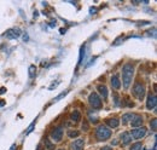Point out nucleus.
Masks as SVG:
<instances>
[{"label": "nucleus", "instance_id": "obj_11", "mask_svg": "<svg viewBox=\"0 0 157 150\" xmlns=\"http://www.w3.org/2000/svg\"><path fill=\"white\" fill-rule=\"evenodd\" d=\"M131 124H132V127H139V126L143 125V118L139 116V115H135V116L132 119Z\"/></svg>", "mask_w": 157, "mask_h": 150}, {"label": "nucleus", "instance_id": "obj_32", "mask_svg": "<svg viewBox=\"0 0 157 150\" xmlns=\"http://www.w3.org/2000/svg\"><path fill=\"white\" fill-rule=\"evenodd\" d=\"M59 150H64V149H59Z\"/></svg>", "mask_w": 157, "mask_h": 150}, {"label": "nucleus", "instance_id": "obj_4", "mask_svg": "<svg viewBox=\"0 0 157 150\" xmlns=\"http://www.w3.org/2000/svg\"><path fill=\"white\" fill-rule=\"evenodd\" d=\"M88 102L94 109H100L102 108V98L98 96L97 93H94V92H92V93L90 95Z\"/></svg>", "mask_w": 157, "mask_h": 150}, {"label": "nucleus", "instance_id": "obj_6", "mask_svg": "<svg viewBox=\"0 0 157 150\" xmlns=\"http://www.w3.org/2000/svg\"><path fill=\"white\" fill-rule=\"evenodd\" d=\"M129 134L132 138H134V139H140V138L145 137V134H146V128H144V127L134 128V130H132Z\"/></svg>", "mask_w": 157, "mask_h": 150}, {"label": "nucleus", "instance_id": "obj_13", "mask_svg": "<svg viewBox=\"0 0 157 150\" xmlns=\"http://www.w3.org/2000/svg\"><path fill=\"white\" fill-rule=\"evenodd\" d=\"M106 125L109 126V127H113V128H116V127H119V125H120V121L119 119H108L106 120Z\"/></svg>", "mask_w": 157, "mask_h": 150}, {"label": "nucleus", "instance_id": "obj_18", "mask_svg": "<svg viewBox=\"0 0 157 150\" xmlns=\"http://www.w3.org/2000/svg\"><path fill=\"white\" fill-rule=\"evenodd\" d=\"M68 92H69L68 90H67V91H64V92H62V93H61V95H58V96H57V97L55 98V99H53V101H52V103H57L58 101H61V99H62V98H63V97H65V96L68 95Z\"/></svg>", "mask_w": 157, "mask_h": 150}, {"label": "nucleus", "instance_id": "obj_15", "mask_svg": "<svg viewBox=\"0 0 157 150\" xmlns=\"http://www.w3.org/2000/svg\"><path fill=\"white\" fill-rule=\"evenodd\" d=\"M133 116H134V115L131 114V113H128V114H125L123 116H122V124H125V125H126L127 122H129V121H132Z\"/></svg>", "mask_w": 157, "mask_h": 150}, {"label": "nucleus", "instance_id": "obj_19", "mask_svg": "<svg viewBox=\"0 0 157 150\" xmlns=\"http://www.w3.org/2000/svg\"><path fill=\"white\" fill-rule=\"evenodd\" d=\"M29 76H30V78H34V76H35V74H36V67L35 66H30V67H29Z\"/></svg>", "mask_w": 157, "mask_h": 150}, {"label": "nucleus", "instance_id": "obj_8", "mask_svg": "<svg viewBox=\"0 0 157 150\" xmlns=\"http://www.w3.org/2000/svg\"><path fill=\"white\" fill-rule=\"evenodd\" d=\"M156 105H157V98H156V96L155 95H149L148 96V101H146V108L148 109H155L156 108Z\"/></svg>", "mask_w": 157, "mask_h": 150}, {"label": "nucleus", "instance_id": "obj_21", "mask_svg": "<svg viewBox=\"0 0 157 150\" xmlns=\"http://www.w3.org/2000/svg\"><path fill=\"white\" fill-rule=\"evenodd\" d=\"M150 127L152 131H156V128H157V119H152V121L150 122Z\"/></svg>", "mask_w": 157, "mask_h": 150}, {"label": "nucleus", "instance_id": "obj_1", "mask_svg": "<svg viewBox=\"0 0 157 150\" xmlns=\"http://www.w3.org/2000/svg\"><path fill=\"white\" fill-rule=\"evenodd\" d=\"M133 75H134V67L131 63H126L122 68V82H123V87L126 90L129 89Z\"/></svg>", "mask_w": 157, "mask_h": 150}, {"label": "nucleus", "instance_id": "obj_22", "mask_svg": "<svg viewBox=\"0 0 157 150\" xmlns=\"http://www.w3.org/2000/svg\"><path fill=\"white\" fill-rule=\"evenodd\" d=\"M142 143H135L131 147V150H142Z\"/></svg>", "mask_w": 157, "mask_h": 150}, {"label": "nucleus", "instance_id": "obj_23", "mask_svg": "<svg viewBox=\"0 0 157 150\" xmlns=\"http://www.w3.org/2000/svg\"><path fill=\"white\" fill-rule=\"evenodd\" d=\"M45 144H46V148H47L49 150H53V144H51L47 138L45 139Z\"/></svg>", "mask_w": 157, "mask_h": 150}, {"label": "nucleus", "instance_id": "obj_17", "mask_svg": "<svg viewBox=\"0 0 157 150\" xmlns=\"http://www.w3.org/2000/svg\"><path fill=\"white\" fill-rule=\"evenodd\" d=\"M84 57H85V45L81 46V49H80V56H79V66L84 61Z\"/></svg>", "mask_w": 157, "mask_h": 150}, {"label": "nucleus", "instance_id": "obj_5", "mask_svg": "<svg viewBox=\"0 0 157 150\" xmlns=\"http://www.w3.org/2000/svg\"><path fill=\"white\" fill-rule=\"evenodd\" d=\"M50 137L53 142H61L62 137H63V128L62 127H56L55 130H52Z\"/></svg>", "mask_w": 157, "mask_h": 150}, {"label": "nucleus", "instance_id": "obj_25", "mask_svg": "<svg viewBox=\"0 0 157 150\" xmlns=\"http://www.w3.org/2000/svg\"><path fill=\"white\" fill-rule=\"evenodd\" d=\"M59 82H61V81H57V82H53V84H52V85L50 86V87H49V90H55V87H57V86H58V85H59Z\"/></svg>", "mask_w": 157, "mask_h": 150}, {"label": "nucleus", "instance_id": "obj_24", "mask_svg": "<svg viewBox=\"0 0 157 150\" xmlns=\"http://www.w3.org/2000/svg\"><path fill=\"white\" fill-rule=\"evenodd\" d=\"M34 125H35V121H33V122L30 124V126H29V128L27 130V134H28V133H30V132H32V130L34 128Z\"/></svg>", "mask_w": 157, "mask_h": 150}, {"label": "nucleus", "instance_id": "obj_27", "mask_svg": "<svg viewBox=\"0 0 157 150\" xmlns=\"http://www.w3.org/2000/svg\"><path fill=\"white\" fill-rule=\"evenodd\" d=\"M56 24H57V22H56V20H55L53 22H51V23H50V26H51V27H56Z\"/></svg>", "mask_w": 157, "mask_h": 150}, {"label": "nucleus", "instance_id": "obj_10", "mask_svg": "<svg viewBox=\"0 0 157 150\" xmlns=\"http://www.w3.org/2000/svg\"><path fill=\"white\" fill-rule=\"evenodd\" d=\"M121 142L123 145H128V144L132 142V137L129 134V132H123L121 134Z\"/></svg>", "mask_w": 157, "mask_h": 150}, {"label": "nucleus", "instance_id": "obj_30", "mask_svg": "<svg viewBox=\"0 0 157 150\" xmlns=\"http://www.w3.org/2000/svg\"><path fill=\"white\" fill-rule=\"evenodd\" d=\"M5 105V102L4 101H0V107H4Z\"/></svg>", "mask_w": 157, "mask_h": 150}, {"label": "nucleus", "instance_id": "obj_3", "mask_svg": "<svg viewBox=\"0 0 157 150\" xmlns=\"http://www.w3.org/2000/svg\"><path fill=\"white\" fill-rule=\"evenodd\" d=\"M133 95H134L138 99H143L145 96V86L142 82H135L133 86Z\"/></svg>", "mask_w": 157, "mask_h": 150}, {"label": "nucleus", "instance_id": "obj_31", "mask_svg": "<svg viewBox=\"0 0 157 150\" xmlns=\"http://www.w3.org/2000/svg\"><path fill=\"white\" fill-rule=\"evenodd\" d=\"M65 33V29H64V28H62V29H61V34H64Z\"/></svg>", "mask_w": 157, "mask_h": 150}, {"label": "nucleus", "instance_id": "obj_28", "mask_svg": "<svg viewBox=\"0 0 157 150\" xmlns=\"http://www.w3.org/2000/svg\"><path fill=\"white\" fill-rule=\"evenodd\" d=\"M100 150H113V148H111V147H104V148L100 149Z\"/></svg>", "mask_w": 157, "mask_h": 150}, {"label": "nucleus", "instance_id": "obj_20", "mask_svg": "<svg viewBox=\"0 0 157 150\" xmlns=\"http://www.w3.org/2000/svg\"><path fill=\"white\" fill-rule=\"evenodd\" d=\"M79 131H69L68 132V137H70V138H76V137H79Z\"/></svg>", "mask_w": 157, "mask_h": 150}, {"label": "nucleus", "instance_id": "obj_12", "mask_svg": "<svg viewBox=\"0 0 157 150\" xmlns=\"http://www.w3.org/2000/svg\"><path fill=\"white\" fill-rule=\"evenodd\" d=\"M111 86H113V89H115V90H119L121 87V81H120L117 74L114 75V76L111 78Z\"/></svg>", "mask_w": 157, "mask_h": 150}, {"label": "nucleus", "instance_id": "obj_7", "mask_svg": "<svg viewBox=\"0 0 157 150\" xmlns=\"http://www.w3.org/2000/svg\"><path fill=\"white\" fill-rule=\"evenodd\" d=\"M21 35V30L18 28H12V29H9L6 33L4 34V36L6 39H10V40H15Z\"/></svg>", "mask_w": 157, "mask_h": 150}, {"label": "nucleus", "instance_id": "obj_9", "mask_svg": "<svg viewBox=\"0 0 157 150\" xmlns=\"http://www.w3.org/2000/svg\"><path fill=\"white\" fill-rule=\"evenodd\" d=\"M71 150H84L85 142L82 139H76L74 143H71Z\"/></svg>", "mask_w": 157, "mask_h": 150}, {"label": "nucleus", "instance_id": "obj_14", "mask_svg": "<svg viewBox=\"0 0 157 150\" xmlns=\"http://www.w3.org/2000/svg\"><path fill=\"white\" fill-rule=\"evenodd\" d=\"M98 92H99L100 96H102L103 98H108L109 92H108L106 86H104V85H99V86H98Z\"/></svg>", "mask_w": 157, "mask_h": 150}, {"label": "nucleus", "instance_id": "obj_16", "mask_svg": "<svg viewBox=\"0 0 157 150\" xmlns=\"http://www.w3.org/2000/svg\"><path fill=\"white\" fill-rule=\"evenodd\" d=\"M70 118H71V120L74 121V122H77V121H80V119H81V114L77 110H75V111L71 113Z\"/></svg>", "mask_w": 157, "mask_h": 150}, {"label": "nucleus", "instance_id": "obj_29", "mask_svg": "<svg viewBox=\"0 0 157 150\" xmlns=\"http://www.w3.org/2000/svg\"><path fill=\"white\" fill-rule=\"evenodd\" d=\"M96 12H97V9L96 7H92L91 9V14H96Z\"/></svg>", "mask_w": 157, "mask_h": 150}, {"label": "nucleus", "instance_id": "obj_33", "mask_svg": "<svg viewBox=\"0 0 157 150\" xmlns=\"http://www.w3.org/2000/svg\"><path fill=\"white\" fill-rule=\"evenodd\" d=\"M38 150H40V149H38Z\"/></svg>", "mask_w": 157, "mask_h": 150}, {"label": "nucleus", "instance_id": "obj_2", "mask_svg": "<svg viewBox=\"0 0 157 150\" xmlns=\"http://www.w3.org/2000/svg\"><path fill=\"white\" fill-rule=\"evenodd\" d=\"M96 137H97V139L100 141V142L106 141L111 137V131H110L108 127H105V126H99L96 131Z\"/></svg>", "mask_w": 157, "mask_h": 150}, {"label": "nucleus", "instance_id": "obj_26", "mask_svg": "<svg viewBox=\"0 0 157 150\" xmlns=\"http://www.w3.org/2000/svg\"><path fill=\"white\" fill-rule=\"evenodd\" d=\"M5 92H6V89H5V87H1V89H0V95H4Z\"/></svg>", "mask_w": 157, "mask_h": 150}]
</instances>
